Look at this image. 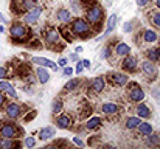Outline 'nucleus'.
Segmentation results:
<instances>
[{"mask_svg": "<svg viewBox=\"0 0 160 149\" xmlns=\"http://www.w3.org/2000/svg\"><path fill=\"white\" fill-rule=\"evenodd\" d=\"M143 39H145L146 42H156V41H157V33L152 31V30H146V31L143 33Z\"/></svg>", "mask_w": 160, "mask_h": 149, "instance_id": "27", "label": "nucleus"}, {"mask_svg": "<svg viewBox=\"0 0 160 149\" xmlns=\"http://www.w3.org/2000/svg\"><path fill=\"white\" fill-rule=\"evenodd\" d=\"M41 14H42V8H39V6H33V8L28 9V12L25 14L23 20H25V23L33 25V23L38 22V19L41 17Z\"/></svg>", "mask_w": 160, "mask_h": 149, "instance_id": "5", "label": "nucleus"}, {"mask_svg": "<svg viewBox=\"0 0 160 149\" xmlns=\"http://www.w3.org/2000/svg\"><path fill=\"white\" fill-rule=\"evenodd\" d=\"M101 19H103V9H101L100 6L92 5V6L89 8V11H87V22L95 25V23H98Z\"/></svg>", "mask_w": 160, "mask_h": 149, "instance_id": "4", "label": "nucleus"}, {"mask_svg": "<svg viewBox=\"0 0 160 149\" xmlns=\"http://www.w3.org/2000/svg\"><path fill=\"white\" fill-rule=\"evenodd\" d=\"M58 65H61V67H65V65H67V59H65V57H61V59L58 61Z\"/></svg>", "mask_w": 160, "mask_h": 149, "instance_id": "41", "label": "nucleus"}, {"mask_svg": "<svg viewBox=\"0 0 160 149\" xmlns=\"http://www.w3.org/2000/svg\"><path fill=\"white\" fill-rule=\"evenodd\" d=\"M104 87H106V84H104V79H103V78H95V79L92 81V90H93L95 93L103 92Z\"/></svg>", "mask_w": 160, "mask_h": 149, "instance_id": "16", "label": "nucleus"}, {"mask_svg": "<svg viewBox=\"0 0 160 149\" xmlns=\"http://www.w3.org/2000/svg\"><path fill=\"white\" fill-rule=\"evenodd\" d=\"M146 56H148V59H149V61H152V62H157V61L160 59L157 48H149L148 50V53H146Z\"/></svg>", "mask_w": 160, "mask_h": 149, "instance_id": "29", "label": "nucleus"}, {"mask_svg": "<svg viewBox=\"0 0 160 149\" xmlns=\"http://www.w3.org/2000/svg\"><path fill=\"white\" fill-rule=\"evenodd\" d=\"M19 132H22V129H19L14 123H3L0 126V138H17Z\"/></svg>", "mask_w": 160, "mask_h": 149, "instance_id": "1", "label": "nucleus"}, {"mask_svg": "<svg viewBox=\"0 0 160 149\" xmlns=\"http://www.w3.org/2000/svg\"><path fill=\"white\" fill-rule=\"evenodd\" d=\"M142 68H143L145 75H148V76H154V75L157 73V67H156V64H154L152 61H145V62H142Z\"/></svg>", "mask_w": 160, "mask_h": 149, "instance_id": "12", "label": "nucleus"}, {"mask_svg": "<svg viewBox=\"0 0 160 149\" xmlns=\"http://www.w3.org/2000/svg\"><path fill=\"white\" fill-rule=\"evenodd\" d=\"M137 115L142 117V118H148V117L151 115V110H149V107H148L146 104H143V102L140 101V104L137 106Z\"/></svg>", "mask_w": 160, "mask_h": 149, "instance_id": "19", "label": "nucleus"}, {"mask_svg": "<svg viewBox=\"0 0 160 149\" xmlns=\"http://www.w3.org/2000/svg\"><path fill=\"white\" fill-rule=\"evenodd\" d=\"M34 6V0H22V5H20V9L22 11H28Z\"/></svg>", "mask_w": 160, "mask_h": 149, "instance_id": "30", "label": "nucleus"}, {"mask_svg": "<svg viewBox=\"0 0 160 149\" xmlns=\"http://www.w3.org/2000/svg\"><path fill=\"white\" fill-rule=\"evenodd\" d=\"M70 59H72V61H78V53H73V54H70Z\"/></svg>", "mask_w": 160, "mask_h": 149, "instance_id": "45", "label": "nucleus"}, {"mask_svg": "<svg viewBox=\"0 0 160 149\" xmlns=\"http://www.w3.org/2000/svg\"><path fill=\"white\" fill-rule=\"evenodd\" d=\"M31 62H33V64H38V65H41V67H47V68H52V70H58V65L54 64L52 59H48V57L33 56V57H31Z\"/></svg>", "mask_w": 160, "mask_h": 149, "instance_id": "7", "label": "nucleus"}, {"mask_svg": "<svg viewBox=\"0 0 160 149\" xmlns=\"http://www.w3.org/2000/svg\"><path fill=\"white\" fill-rule=\"evenodd\" d=\"M82 64H84V68H89V67H90V61H89V59H84Z\"/></svg>", "mask_w": 160, "mask_h": 149, "instance_id": "44", "label": "nucleus"}, {"mask_svg": "<svg viewBox=\"0 0 160 149\" xmlns=\"http://www.w3.org/2000/svg\"><path fill=\"white\" fill-rule=\"evenodd\" d=\"M56 126H58L59 129H68V127L72 126V118H70L68 115L61 113V115L56 118Z\"/></svg>", "mask_w": 160, "mask_h": 149, "instance_id": "11", "label": "nucleus"}, {"mask_svg": "<svg viewBox=\"0 0 160 149\" xmlns=\"http://www.w3.org/2000/svg\"><path fill=\"white\" fill-rule=\"evenodd\" d=\"M75 51H76V53H81V51H82V47H76V50H75Z\"/></svg>", "mask_w": 160, "mask_h": 149, "instance_id": "46", "label": "nucleus"}, {"mask_svg": "<svg viewBox=\"0 0 160 149\" xmlns=\"http://www.w3.org/2000/svg\"><path fill=\"white\" fill-rule=\"evenodd\" d=\"M115 27H117V14H112L110 17H109V20H107V25H106V31H104V34H110L113 30H115Z\"/></svg>", "mask_w": 160, "mask_h": 149, "instance_id": "22", "label": "nucleus"}, {"mask_svg": "<svg viewBox=\"0 0 160 149\" xmlns=\"http://www.w3.org/2000/svg\"><path fill=\"white\" fill-rule=\"evenodd\" d=\"M149 3V0H137V5L138 6H145V5H148Z\"/></svg>", "mask_w": 160, "mask_h": 149, "instance_id": "43", "label": "nucleus"}, {"mask_svg": "<svg viewBox=\"0 0 160 149\" xmlns=\"http://www.w3.org/2000/svg\"><path fill=\"white\" fill-rule=\"evenodd\" d=\"M138 131L143 135H149V134H152V126L149 123H140L138 124Z\"/></svg>", "mask_w": 160, "mask_h": 149, "instance_id": "28", "label": "nucleus"}, {"mask_svg": "<svg viewBox=\"0 0 160 149\" xmlns=\"http://www.w3.org/2000/svg\"><path fill=\"white\" fill-rule=\"evenodd\" d=\"M159 142H160L159 135H156V134H149V140H148L149 145H157Z\"/></svg>", "mask_w": 160, "mask_h": 149, "instance_id": "33", "label": "nucleus"}, {"mask_svg": "<svg viewBox=\"0 0 160 149\" xmlns=\"http://www.w3.org/2000/svg\"><path fill=\"white\" fill-rule=\"evenodd\" d=\"M44 37H45V42H47V44L53 45V44H58V42H59L61 33H59L58 30H54V28H48V30L44 31Z\"/></svg>", "mask_w": 160, "mask_h": 149, "instance_id": "8", "label": "nucleus"}, {"mask_svg": "<svg viewBox=\"0 0 160 149\" xmlns=\"http://www.w3.org/2000/svg\"><path fill=\"white\" fill-rule=\"evenodd\" d=\"M5 102H6V97H5V95H3V93L0 92V109H2V107L5 106Z\"/></svg>", "mask_w": 160, "mask_h": 149, "instance_id": "39", "label": "nucleus"}, {"mask_svg": "<svg viewBox=\"0 0 160 149\" xmlns=\"http://www.w3.org/2000/svg\"><path fill=\"white\" fill-rule=\"evenodd\" d=\"M0 22H6V19L3 17V14H0Z\"/></svg>", "mask_w": 160, "mask_h": 149, "instance_id": "47", "label": "nucleus"}, {"mask_svg": "<svg viewBox=\"0 0 160 149\" xmlns=\"http://www.w3.org/2000/svg\"><path fill=\"white\" fill-rule=\"evenodd\" d=\"M20 142L14 140V138H2L0 140V148L3 149H12V148H19Z\"/></svg>", "mask_w": 160, "mask_h": 149, "instance_id": "14", "label": "nucleus"}, {"mask_svg": "<svg viewBox=\"0 0 160 149\" xmlns=\"http://www.w3.org/2000/svg\"><path fill=\"white\" fill-rule=\"evenodd\" d=\"M101 110H103V113H106V115H115V113L118 112V106L113 104V102H106V104H103Z\"/></svg>", "mask_w": 160, "mask_h": 149, "instance_id": "17", "label": "nucleus"}, {"mask_svg": "<svg viewBox=\"0 0 160 149\" xmlns=\"http://www.w3.org/2000/svg\"><path fill=\"white\" fill-rule=\"evenodd\" d=\"M100 124H101V118H100V117H93V118H90V120L86 123V127H87L89 131H93V129L100 127Z\"/></svg>", "mask_w": 160, "mask_h": 149, "instance_id": "24", "label": "nucleus"}, {"mask_svg": "<svg viewBox=\"0 0 160 149\" xmlns=\"http://www.w3.org/2000/svg\"><path fill=\"white\" fill-rule=\"evenodd\" d=\"M89 22L84 20V19H75L73 23H72V31L76 34V36H84L89 33Z\"/></svg>", "mask_w": 160, "mask_h": 149, "instance_id": "2", "label": "nucleus"}, {"mask_svg": "<svg viewBox=\"0 0 160 149\" xmlns=\"http://www.w3.org/2000/svg\"><path fill=\"white\" fill-rule=\"evenodd\" d=\"M79 84H81V79H79V78H72L64 87H65L67 92H73V90H76V89L79 87Z\"/></svg>", "mask_w": 160, "mask_h": 149, "instance_id": "23", "label": "nucleus"}, {"mask_svg": "<svg viewBox=\"0 0 160 149\" xmlns=\"http://www.w3.org/2000/svg\"><path fill=\"white\" fill-rule=\"evenodd\" d=\"M39 137H41V140H50L52 137H54V127L52 126H47V127H44L42 131H41V134H39Z\"/></svg>", "mask_w": 160, "mask_h": 149, "instance_id": "20", "label": "nucleus"}, {"mask_svg": "<svg viewBox=\"0 0 160 149\" xmlns=\"http://www.w3.org/2000/svg\"><path fill=\"white\" fill-rule=\"evenodd\" d=\"M6 75H8V70L5 67H0V79H5Z\"/></svg>", "mask_w": 160, "mask_h": 149, "instance_id": "37", "label": "nucleus"}, {"mask_svg": "<svg viewBox=\"0 0 160 149\" xmlns=\"http://www.w3.org/2000/svg\"><path fill=\"white\" fill-rule=\"evenodd\" d=\"M58 20L62 22V23H68L72 20V12L67 11V9H59L58 11Z\"/></svg>", "mask_w": 160, "mask_h": 149, "instance_id": "18", "label": "nucleus"}, {"mask_svg": "<svg viewBox=\"0 0 160 149\" xmlns=\"http://www.w3.org/2000/svg\"><path fill=\"white\" fill-rule=\"evenodd\" d=\"M61 109H62V102H61V99H54L53 107H52V112H53L54 115H58V113L61 112Z\"/></svg>", "mask_w": 160, "mask_h": 149, "instance_id": "31", "label": "nucleus"}, {"mask_svg": "<svg viewBox=\"0 0 160 149\" xmlns=\"http://www.w3.org/2000/svg\"><path fill=\"white\" fill-rule=\"evenodd\" d=\"M124 31H126V33H131V31H132V25H131V22H126V23H124Z\"/></svg>", "mask_w": 160, "mask_h": 149, "instance_id": "40", "label": "nucleus"}, {"mask_svg": "<svg viewBox=\"0 0 160 149\" xmlns=\"http://www.w3.org/2000/svg\"><path fill=\"white\" fill-rule=\"evenodd\" d=\"M36 75H38V79H39L41 84H45V82L50 81V73H48V70L45 67H41L39 65V68L36 70Z\"/></svg>", "mask_w": 160, "mask_h": 149, "instance_id": "13", "label": "nucleus"}, {"mask_svg": "<svg viewBox=\"0 0 160 149\" xmlns=\"http://www.w3.org/2000/svg\"><path fill=\"white\" fill-rule=\"evenodd\" d=\"M156 5H157V8H160V0H156Z\"/></svg>", "mask_w": 160, "mask_h": 149, "instance_id": "48", "label": "nucleus"}, {"mask_svg": "<svg viewBox=\"0 0 160 149\" xmlns=\"http://www.w3.org/2000/svg\"><path fill=\"white\" fill-rule=\"evenodd\" d=\"M129 51H131V47H129L128 44H118V45L115 47V53H117L118 56H128Z\"/></svg>", "mask_w": 160, "mask_h": 149, "instance_id": "25", "label": "nucleus"}, {"mask_svg": "<svg viewBox=\"0 0 160 149\" xmlns=\"http://www.w3.org/2000/svg\"><path fill=\"white\" fill-rule=\"evenodd\" d=\"M34 145H36V140H34L33 137H27V138H25V146H27V148H33Z\"/></svg>", "mask_w": 160, "mask_h": 149, "instance_id": "34", "label": "nucleus"}, {"mask_svg": "<svg viewBox=\"0 0 160 149\" xmlns=\"http://www.w3.org/2000/svg\"><path fill=\"white\" fill-rule=\"evenodd\" d=\"M140 123H142V121H140L138 117H131V118H128V121H126V127L132 131V129H137Z\"/></svg>", "mask_w": 160, "mask_h": 149, "instance_id": "26", "label": "nucleus"}, {"mask_svg": "<svg viewBox=\"0 0 160 149\" xmlns=\"http://www.w3.org/2000/svg\"><path fill=\"white\" fill-rule=\"evenodd\" d=\"M0 92H5L8 97H11V98H14V99L17 98V93H16L12 84L8 82V81H5V79H0Z\"/></svg>", "mask_w": 160, "mask_h": 149, "instance_id": "10", "label": "nucleus"}, {"mask_svg": "<svg viewBox=\"0 0 160 149\" xmlns=\"http://www.w3.org/2000/svg\"><path fill=\"white\" fill-rule=\"evenodd\" d=\"M151 22H152V25H156V27L160 28V12H156V14L151 16Z\"/></svg>", "mask_w": 160, "mask_h": 149, "instance_id": "32", "label": "nucleus"}, {"mask_svg": "<svg viewBox=\"0 0 160 149\" xmlns=\"http://www.w3.org/2000/svg\"><path fill=\"white\" fill-rule=\"evenodd\" d=\"M135 67H137V57L128 56L124 59V62H123V68L128 70V72H132V70H135Z\"/></svg>", "mask_w": 160, "mask_h": 149, "instance_id": "15", "label": "nucleus"}, {"mask_svg": "<svg viewBox=\"0 0 160 149\" xmlns=\"http://www.w3.org/2000/svg\"><path fill=\"white\" fill-rule=\"evenodd\" d=\"M34 117H36V112H34V110H33V112H31V113H28V115H27V117H25V121H30V120H33V118H34Z\"/></svg>", "mask_w": 160, "mask_h": 149, "instance_id": "42", "label": "nucleus"}, {"mask_svg": "<svg viewBox=\"0 0 160 149\" xmlns=\"http://www.w3.org/2000/svg\"><path fill=\"white\" fill-rule=\"evenodd\" d=\"M73 142H75V145H78V146H84V142H82L79 137H73Z\"/></svg>", "mask_w": 160, "mask_h": 149, "instance_id": "38", "label": "nucleus"}, {"mask_svg": "<svg viewBox=\"0 0 160 149\" xmlns=\"http://www.w3.org/2000/svg\"><path fill=\"white\" fill-rule=\"evenodd\" d=\"M112 81L117 86H124L128 82V76L123 75V73H112Z\"/></svg>", "mask_w": 160, "mask_h": 149, "instance_id": "21", "label": "nucleus"}, {"mask_svg": "<svg viewBox=\"0 0 160 149\" xmlns=\"http://www.w3.org/2000/svg\"><path fill=\"white\" fill-rule=\"evenodd\" d=\"M5 113H6L8 118L16 120V118H19L20 113H22V106H20L19 102H9V104L6 106V109H5Z\"/></svg>", "mask_w": 160, "mask_h": 149, "instance_id": "6", "label": "nucleus"}, {"mask_svg": "<svg viewBox=\"0 0 160 149\" xmlns=\"http://www.w3.org/2000/svg\"><path fill=\"white\" fill-rule=\"evenodd\" d=\"M64 75H65V76H72V75H73V68L65 65V67H64Z\"/></svg>", "mask_w": 160, "mask_h": 149, "instance_id": "36", "label": "nucleus"}, {"mask_svg": "<svg viewBox=\"0 0 160 149\" xmlns=\"http://www.w3.org/2000/svg\"><path fill=\"white\" fill-rule=\"evenodd\" d=\"M157 51H159V57H160V48H157Z\"/></svg>", "mask_w": 160, "mask_h": 149, "instance_id": "49", "label": "nucleus"}, {"mask_svg": "<svg viewBox=\"0 0 160 149\" xmlns=\"http://www.w3.org/2000/svg\"><path fill=\"white\" fill-rule=\"evenodd\" d=\"M9 36L14 39V41H22L25 36H27V28L25 25H22L20 22H14L9 28Z\"/></svg>", "mask_w": 160, "mask_h": 149, "instance_id": "3", "label": "nucleus"}, {"mask_svg": "<svg viewBox=\"0 0 160 149\" xmlns=\"http://www.w3.org/2000/svg\"><path fill=\"white\" fill-rule=\"evenodd\" d=\"M132 87H134V89H131V92H129V99H131V101H135V102L143 101V99H145V92H143V89H140L137 84H134Z\"/></svg>", "mask_w": 160, "mask_h": 149, "instance_id": "9", "label": "nucleus"}, {"mask_svg": "<svg viewBox=\"0 0 160 149\" xmlns=\"http://www.w3.org/2000/svg\"><path fill=\"white\" fill-rule=\"evenodd\" d=\"M82 70H84V64H82V61H78V64H76V73L79 75V73H82Z\"/></svg>", "mask_w": 160, "mask_h": 149, "instance_id": "35", "label": "nucleus"}]
</instances>
